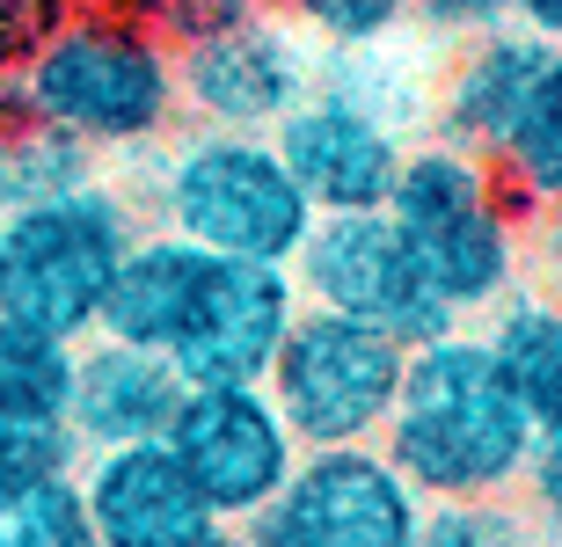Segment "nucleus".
Segmentation results:
<instances>
[{
  "label": "nucleus",
  "mask_w": 562,
  "mask_h": 547,
  "mask_svg": "<svg viewBox=\"0 0 562 547\" xmlns=\"http://www.w3.org/2000/svg\"><path fill=\"white\" fill-rule=\"evenodd\" d=\"M88 175H95V153L81 139H66L59 125H44L37 110L22 103V81L0 73V212L59 197V190L88 183Z\"/></svg>",
  "instance_id": "obj_18"
},
{
  "label": "nucleus",
  "mask_w": 562,
  "mask_h": 547,
  "mask_svg": "<svg viewBox=\"0 0 562 547\" xmlns=\"http://www.w3.org/2000/svg\"><path fill=\"white\" fill-rule=\"evenodd\" d=\"M66 379H74V343L0 315V417H66Z\"/></svg>",
  "instance_id": "obj_21"
},
{
  "label": "nucleus",
  "mask_w": 562,
  "mask_h": 547,
  "mask_svg": "<svg viewBox=\"0 0 562 547\" xmlns=\"http://www.w3.org/2000/svg\"><path fill=\"white\" fill-rule=\"evenodd\" d=\"M132 233H139V212L103 175L22 212H0V315L59 343L95 337L110 271L132 249Z\"/></svg>",
  "instance_id": "obj_5"
},
{
  "label": "nucleus",
  "mask_w": 562,
  "mask_h": 547,
  "mask_svg": "<svg viewBox=\"0 0 562 547\" xmlns=\"http://www.w3.org/2000/svg\"><path fill=\"white\" fill-rule=\"evenodd\" d=\"M519 497H526V511H533L541 526H562V431H533Z\"/></svg>",
  "instance_id": "obj_27"
},
{
  "label": "nucleus",
  "mask_w": 562,
  "mask_h": 547,
  "mask_svg": "<svg viewBox=\"0 0 562 547\" xmlns=\"http://www.w3.org/2000/svg\"><path fill=\"white\" fill-rule=\"evenodd\" d=\"M125 8L161 44H190V37H212V30H234V22L271 15L278 0H125Z\"/></svg>",
  "instance_id": "obj_25"
},
{
  "label": "nucleus",
  "mask_w": 562,
  "mask_h": 547,
  "mask_svg": "<svg viewBox=\"0 0 562 547\" xmlns=\"http://www.w3.org/2000/svg\"><path fill=\"white\" fill-rule=\"evenodd\" d=\"M292 285L307 307L387 329L402 351L460 329V315L431 293V277L417 271V255L387 212H314L307 241L292 255Z\"/></svg>",
  "instance_id": "obj_7"
},
{
  "label": "nucleus",
  "mask_w": 562,
  "mask_h": 547,
  "mask_svg": "<svg viewBox=\"0 0 562 547\" xmlns=\"http://www.w3.org/2000/svg\"><path fill=\"white\" fill-rule=\"evenodd\" d=\"M176 401H183V379H176V365H168L161 351L110 343V337H81V343H74L66 431L81 438V453L161 438L168 417H176Z\"/></svg>",
  "instance_id": "obj_15"
},
{
  "label": "nucleus",
  "mask_w": 562,
  "mask_h": 547,
  "mask_svg": "<svg viewBox=\"0 0 562 547\" xmlns=\"http://www.w3.org/2000/svg\"><path fill=\"white\" fill-rule=\"evenodd\" d=\"M205 249H190L183 233H132V249L117 255V271H110V293H103V315H95V337L110 343H139V351H161L183 337L190 321V299L205 285Z\"/></svg>",
  "instance_id": "obj_16"
},
{
  "label": "nucleus",
  "mask_w": 562,
  "mask_h": 547,
  "mask_svg": "<svg viewBox=\"0 0 562 547\" xmlns=\"http://www.w3.org/2000/svg\"><path fill=\"white\" fill-rule=\"evenodd\" d=\"M380 212L402 227L417 271L431 277V293L460 321L490 315L504 293L526 285V219L504 197V175L482 153L453 147L438 132L431 139H409L402 175H395Z\"/></svg>",
  "instance_id": "obj_3"
},
{
  "label": "nucleus",
  "mask_w": 562,
  "mask_h": 547,
  "mask_svg": "<svg viewBox=\"0 0 562 547\" xmlns=\"http://www.w3.org/2000/svg\"><path fill=\"white\" fill-rule=\"evenodd\" d=\"M300 315V285L292 263H241V255H212L205 285L190 299L183 337L168 343V365L183 387H263L278 343Z\"/></svg>",
  "instance_id": "obj_12"
},
{
  "label": "nucleus",
  "mask_w": 562,
  "mask_h": 547,
  "mask_svg": "<svg viewBox=\"0 0 562 547\" xmlns=\"http://www.w3.org/2000/svg\"><path fill=\"white\" fill-rule=\"evenodd\" d=\"M526 445H533V423L512 379L497 373L482 329H446L431 343H409L380 453L402 467V482L424 504L519 497Z\"/></svg>",
  "instance_id": "obj_1"
},
{
  "label": "nucleus",
  "mask_w": 562,
  "mask_h": 547,
  "mask_svg": "<svg viewBox=\"0 0 562 547\" xmlns=\"http://www.w3.org/2000/svg\"><path fill=\"white\" fill-rule=\"evenodd\" d=\"M81 438L66 417H0V475H74Z\"/></svg>",
  "instance_id": "obj_24"
},
{
  "label": "nucleus",
  "mask_w": 562,
  "mask_h": 547,
  "mask_svg": "<svg viewBox=\"0 0 562 547\" xmlns=\"http://www.w3.org/2000/svg\"><path fill=\"white\" fill-rule=\"evenodd\" d=\"M526 271L541 277L548 299H562V205L533 212V233H526Z\"/></svg>",
  "instance_id": "obj_29"
},
{
  "label": "nucleus",
  "mask_w": 562,
  "mask_h": 547,
  "mask_svg": "<svg viewBox=\"0 0 562 547\" xmlns=\"http://www.w3.org/2000/svg\"><path fill=\"white\" fill-rule=\"evenodd\" d=\"M497 175H504V197L519 205V219L562 205V59L548 73V88L533 95L526 125L512 132V147L497 153Z\"/></svg>",
  "instance_id": "obj_19"
},
{
  "label": "nucleus",
  "mask_w": 562,
  "mask_h": 547,
  "mask_svg": "<svg viewBox=\"0 0 562 547\" xmlns=\"http://www.w3.org/2000/svg\"><path fill=\"white\" fill-rule=\"evenodd\" d=\"M417 547H541V518L512 497H468V504H424Z\"/></svg>",
  "instance_id": "obj_22"
},
{
  "label": "nucleus",
  "mask_w": 562,
  "mask_h": 547,
  "mask_svg": "<svg viewBox=\"0 0 562 547\" xmlns=\"http://www.w3.org/2000/svg\"><path fill=\"white\" fill-rule=\"evenodd\" d=\"M490 358L512 379L526 423L533 431H562V299H548L541 285H519L490 307Z\"/></svg>",
  "instance_id": "obj_17"
},
{
  "label": "nucleus",
  "mask_w": 562,
  "mask_h": 547,
  "mask_svg": "<svg viewBox=\"0 0 562 547\" xmlns=\"http://www.w3.org/2000/svg\"><path fill=\"white\" fill-rule=\"evenodd\" d=\"M307 88H314V44L285 15H256L176 44V103H183L190 125L278 132V117Z\"/></svg>",
  "instance_id": "obj_11"
},
{
  "label": "nucleus",
  "mask_w": 562,
  "mask_h": 547,
  "mask_svg": "<svg viewBox=\"0 0 562 547\" xmlns=\"http://www.w3.org/2000/svg\"><path fill=\"white\" fill-rule=\"evenodd\" d=\"M161 445L190 475V489L212 504L220 526H249L300 460V438L285 431L263 387H183Z\"/></svg>",
  "instance_id": "obj_10"
},
{
  "label": "nucleus",
  "mask_w": 562,
  "mask_h": 547,
  "mask_svg": "<svg viewBox=\"0 0 562 547\" xmlns=\"http://www.w3.org/2000/svg\"><path fill=\"white\" fill-rule=\"evenodd\" d=\"M271 147H278V161L292 169V183H300V197L314 212H380L387 190H395V175H402L409 132L366 88H351V81H336V73L314 66V88L278 117Z\"/></svg>",
  "instance_id": "obj_9"
},
{
  "label": "nucleus",
  "mask_w": 562,
  "mask_h": 547,
  "mask_svg": "<svg viewBox=\"0 0 562 547\" xmlns=\"http://www.w3.org/2000/svg\"><path fill=\"white\" fill-rule=\"evenodd\" d=\"M285 22L322 52H366V44H395L409 22V0H278Z\"/></svg>",
  "instance_id": "obj_23"
},
{
  "label": "nucleus",
  "mask_w": 562,
  "mask_h": 547,
  "mask_svg": "<svg viewBox=\"0 0 562 547\" xmlns=\"http://www.w3.org/2000/svg\"><path fill=\"white\" fill-rule=\"evenodd\" d=\"M409 22L438 44H468L512 22V0H409Z\"/></svg>",
  "instance_id": "obj_26"
},
{
  "label": "nucleus",
  "mask_w": 562,
  "mask_h": 547,
  "mask_svg": "<svg viewBox=\"0 0 562 547\" xmlns=\"http://www.w3.org/2000/svg\"><path fill=\"white\" fill-rule=\"evenodd\" d=\"M74 482H81L95 547H212L227 533L212 518V504L190 489V475L168 460L161 438L81 453Z\"/></svg>",
  "instance_id": "obj_13"
},
{
  "label": "nucleus",
  "mask_w": 562,
  "mask_h": 547,
  "mask_svg": "<svg viewBox=\"0 0 562 547\" xmlns=\"http://www.w3.org/2000/svg\"><path fill=\"white\" fill-rule=\"evenodd\" d=\"M424 497L380 445H307L249 518L263 547H417Z\"/></svg>",
  "instance_id": "obj_8"
},
{
  "label": "nucleus",
  "mask_w": 562,
  "mask_h": 547,
  "mask_svg": "<svg viewBox=\"0 0 562 547\" xmlns=\"http://www.w3.org/2000/svg\"><path fill=\"white\" fill-rule=\"evenodd\" d=\"M0 547H95L74 475H0Z\"/></svg>",
  "instance_id": "obj_20"
},
{
  "label": "nucleus",
  "mask_w": 562,
  "mask_h": 547,
  "mask_svg": "<svg viewBox=\"0 0 562 547\" xmlns=\"http://www.w3.org/2000/svg\"><path fill=\"white\" fill-rule=\"evenodd\" d=\"M555 59H562L555 44H541L533 30H519V22H504L490 37H468L453 73H446V88H438V103H431V132L453 139V147H468V153H482V161L497 169V153L512 147V132L526 125V110H533V95L548 88Z\"/></svg>",
  "instance_id": "obj_14"
},
{
  "label": "nucleus",
  "mask_w": 562,
  "mask_h": 547,
  "mask_svg": "<svg viewBox=\"0 0 562 547\" xmlns=\"http://www.w3.org/2000/svg\"><path fill=\"white\" fill-rule=\"evenodd\" d=\"M154 205L161 227L183 233L190 249L241 263H292L314 227V205L278 161L271 132H176L154 175Z\"/></svg>",
  "instance_id": "obj_4"
},
{
  "label": "nucleus",
  "mask_w": 562,
  "mask_h": 547,
  "mask_svg": "<svg viewBox=\"0 0 562 547\" xmlns=\"http://www.w3.org/2000/svg\"><path fill=\"white\" fill-rule=\"evenodd\" d=\"M59 15H66V0H0V73H15Z\"/></svg>",
  "instance_id": "obj_28"
},
{
  "label": "nucleus",
  "mask_w": 562,
  "mask_h": 547,
  "mask_svg": "<svg viewBox=\"0 0 562 547\" xmlns=\"http://www.w3.org/2000/svg\"><path fill=\"white\" fill-rule=\"evenodd\" d=\"M512 22H519V30H533L541 44H555V52H562V0H512Z\"/></svg>",
  "instance_id": "obj_30"
},
{
  "label": "nucleus",
  "mask_w": 562,
  "mask_h": 547,
  "mask_svg": "<svg viewBox=\"0 0 562 547\" xmlns=\"http://www.w3.org/2000/svg\"><path fill=\"white\" fill-rule=\"evenodd\" d=\"M15 81L22 103L88 153H139L183 125L176 44H161L132 8H66Z\"/></svg>",
  "instance_id": "obj_2"
},
{
  "label": "nucleus",
  "mask_w": 562,
  "mask_h": 547,
  "mask_svg": "<svg viewBox=\"0 0 562 547\" xmlns=\"http://www.w3.org/2000/svg\"><path fill=\"white\" fill-rule=\"evenodd\" d=\"M402 358L409 351L387 329L300 299L271 373H263V395L278 401L300 453L307 445H380L395 387H402Z\"/></svg>",
  "instance_id": "obj_6"
}]
</instances>
